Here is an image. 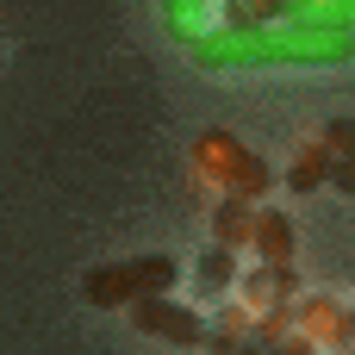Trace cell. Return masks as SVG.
I'll return each mask as SVG.
<instances>
[{
  "mask_svg": "<svg viewBox=\"0 0 355 355\" xmlns=\"http://www.w3.org/2000/svg\"><path fill=\"white\" fill-rule=\"evenodd\" d=\"M187 56L200 69H337L355 56V37L349 31H300V25L200 31V37H187Z\"/></svg>",
  "mask_w": 355,
  "mask_h": 355,
  "instance_id": "6da1fadb",
  "label": "cell"
},
{
  "mask_svg": "<svg viewBox=\"0 0 355 355\" xmlns=\"http://www.w3.org/2000/svg\"><path fill=\"white\" fill-rule=\"evenodd\" d=\"M193 168L225 193V200H250V206H262V193L275 187V175H268V162L250 150V144H237L231 131H200L193 137Z\"/></svg>",
  "mask_w": 355,
  "mask_h": 355,
  "instance_id": "7a4b0ae2",
  "label": "cell"
},
{
  "mask_svg": "<svg viewBox=\"0 0 355 355\" xmlns=\"http://www.w3.org/2000/svg\"><path fill=\"white\" fill-rule=\"evenodd\" d=\"M181 262L175 256H125V262H100L81 275V300L87 306H137L156 293H175Z\"/></svg>",
  "mask_w": 355,
  "mask_h": 355,
  "instance_id": "3957f363",
  "label": "cell"
},
{
  "mask_svg": "<svg viewBox=\"0 0 355 355\" xmlns=\"http://www.w3.org/2000/svg\"><path fill=\"white\" fill-rule=\"evenodd\" d=\"M131 324H137L144 337H156V343H175V349H200V343H206V318H200L193 306L168 300V293L137 300V306H131Z\"/></svg>",
  "mask_w": 355,
  "mask_h": 355,
  "instance_id": "277c9868",
  "label": "cell"
},
{
  "mask_svg": "<svg viewBox=\"0 0 355 355\" xmlns=\"http://www.w3.org/2000/svg\"><path fill=\"white\" fill-rule=\"evenodd\" d=\"M293 331L312 343V349H343L355 337V318L343 300H331V293H300L293 300Z\"/></svg>",
  "mask_w": 355,
  "mask_h": 355,
  "instance_id": "5b68a950",
  "label": "cell"
},
{
  "mask_svg": "<svg viewBox=\"0 0 355 355\" xmlns=\"http://www.w3.org/2000/svg\"><path fill=\"white\" fill-rule=\"evenodd\" d=\"M231 293H237V306L256 318V312L293 306V300H300V275H293V268H262V262H256L250 275H237V287H231Z\"/></svg>",
  "mask_w": 355,
  "mask_h": 355,
  "instance_id": "8992f818",
  "label": "cell"
},
{
  "mask_svg": "<svg viewBox=\"0 0 355 355\" xmlns=\"http://www.w3.org/2000/svg\"><path fill=\"white\" fill-rule=\"evenodd\" d=\"M250 250L262 268H293V218L281 206H256V225H250Z\"/></svg>",
  "mask_w": 355,
  "mask_h": 355,
  "instance_id": "52a82bcc",
  "label": "cell"
},
{
  "mask_svg": "<svg viewBox=\"0 0 355 355\" xmlns=\"http://www.w3.org/2000/svg\"><path fill=\"white\" fill-rule=\"evenodd\" d=\"M250 225H256V206L250 200H225L218 193V206H212V243L218 250H250Z\"/></svg>",
  "mask_w": 355,
  "mask_h": 355,
  "instance_id": "ba28073f",
  "label": "cell"
},
{
  "mask_svg": "<svg viewBox=\"0 0 355 355\" xmlns=\"http://www.w3.org/2000/svg\"><path fill=\"white\" fill-rule=\"evenodd\" d=\"M287 25H300V31H349V0H287Z\"/></svg>",
  "mask_w": 355,
  "mask_h": 355,
  "instance_id": "9c48e42d",
  "label": "cell"
},
{
  "mask_svg": "<svg viewBox=\"0 0 355 355\" xmlns=\"http://www.w3.org/2000/svg\"><path fill=\"white\" fill-rule=\"evenodd\" d=\"M193 281H200V293H212V300H231V287H237V256L212 243V250L193 262Z\"/></svg>",
  "mask_w": 355,
  "mask_h": 355,
  "instance_id": "30bf717a",
  "label": "cell"
},
{
  "mask_svg": "<svg viewBox=\"0 0 355 355\" xmlns=\"http://www.w3.org/2000/svg\"><path fill=\"white\" fill-rule=\"evenodd\" d=\"M287 19V0H225V31H268Z\"/></svg>",
  "mask_w": 355,
  "mask_h": 355,
  "instance_id": "8fae6325",
  "label": "cell"
},
{
  "mask_svg": "<svg viewBox=\"0 0 355 355\" xmlns=\"http://www.w3.org/2000/svg\"><path fill=\"white\" fill-rule=\"evenodd\" d=\"M324 181H331V150L324 144H306L293 156V168H287V193H318Z\"/></svg>",
  "mask_w": 355,
  "mask_h": 355,
  "instance_id": "7c38bea8",
  "label": "cell"
},
{
  "mask_svg": "<svg viewBox=\"0 0 355 355\" xmlns=\"http://www.w3.org/2000/svg\"><path fill=\"white\" fill-rule=\"evenodd\" d=\"M200 12H206V0H162V19H168V31L187 44V37H200Z\"/></svg>",
  "mask_w": 355,
  "mask_h": 355,
  "instance_id": "4fadbf2b",
  "label": "cell"
},
{
  "mask_svg": "<svg viewBox=\"0 0 355 355\" xmlns=\"http://www.w3.org/2000/svg\"><path fill=\"white\" fill-rule=\"evenodd\" d=\"M318 144L331 150V162H349V150H355V125H349V119H331Z\"/></svg>",
  "mask_w": 355,
  "mask_h": 355,
  "instance_id": "5bb4252c",
  "label": "cell"
},
{
  "mask_svg": "<svg viewBox=\"0 0 355 355\" xmlns=\"http://www.w3.org/2000/svg\"><path fill=\"white\" fill-rule=\"evenodd\" d=\"M262 355H318V349H312V343H306V337H300V331H293V337H281V343H275V349H262Z\"/></svg>",
  "mask_w": 355,
  "mask_h": 355,
  "instance_id": "9a60e30c",
  "label": "cell"
}]
</instances>
